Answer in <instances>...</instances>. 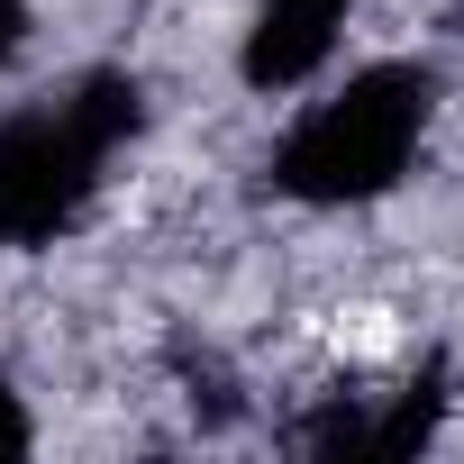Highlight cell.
<instances>
[{
	"label": "cell",
	"mask_w": 464,
	"mask_h": 464,
	"mask_svg": "<svg viewBox=\"0 0 464 464\" xmlns=\"http://www.w3.org/2000/svg\"><path fill=\"white\" fill-rule=\"evenodd\" d=\"M146 92L128 73H82L55 110L0 119V246H55L92 209L101 164L137 137Z\"/></svg>",
	"instance_id": "6da1fadb"
},
{
	"label": "cell",
	"mask_w": 464,
	"mask_h": 464,
	"mask_svg": "<svg viewBox=\"0 0 464 464\" xmlns=\"http://www.w3.org/2000/svg\"><path fill=\"white\" fill-rule=\"evenodd\" d=\"M428 101H437V82H428L419 64H364L337 101H319V110L283 137L274 182H283L292 200H310V209L382 200V191L410 173L419 137H428Z\"/></svg>",
	"instance_id": "7a4b0ae2"
},
{
	"label": "cell",
	"mask_w": 464,
	"mask_h": 464,
	"mask_svg": "<svg viewBox=\"0 0 464 464\" xmlns=\"http://www.w3.org/2000/svg\"><path fill=\"white\" fill-rule=\"evenodd\" d=\"M337 28H346V0H265L256 28H246V82L256 92H301L328 64Z\"/></svg>",
	"instance_id": "3957f363"
},
{
	"label": "cell",
	"mask_w": 464,
	"mask_h": 464,
	"mask_svg": "<svg viewBox=\"0 0 464 464\" xmlns=\"http://www.w3.org/2000/svg\"><path fill=\"white\" fill-rule=\"evenodd\" d=\"M0 455H28V410H19L10 382H0Z\"/></svg>",
	"instance_id": "277c9868"
},
{
	"label": "cell",
	"mask_w": 464,
	"mask_h": 464,
	"mask_svg": "<svg viewBox=\"0 0 464 464\" xmlns=\"http://www.w3.org/2000/svg\"><path fill=\"white\" fill-rule=\"evenodd\" d=\"M28 46V0H0V64Z\"/></svg>",
	"instance_id": "5b68a950"
}]
</instances>
